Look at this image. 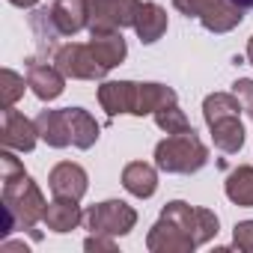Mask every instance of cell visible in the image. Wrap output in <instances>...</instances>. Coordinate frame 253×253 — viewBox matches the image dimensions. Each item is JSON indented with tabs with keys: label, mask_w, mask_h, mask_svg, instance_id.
<instances>
[{
	"label": "cell",
	"mask_w": 253,
	"mask_h": 253,
	"mask_svg": "<svg viewBox=\"0 0 253 253\" xmlns=\"http://www.w3.org/2000/svg\"><path fill=\"white\" fill-rule=\"evenodd\" d=\"M9 3H12V6H18V9H33L39 0H9Z\"/></svg>",
	"instance_id": "31"
},
{
	"label": "cell",
	"mask_w": 253,
	"mask_h": 253,
	"mask_svg": "<svg viewBox=\"0 0 253 253\" xmlns=\"http://www.w3.org/2000/svg\"><path fill=\"white\" fill-rule=\"evenodd\" d=\"M223 191H226V200L241 206V209H253V167L241 164L235 167L226 182H223Z\"/></svg>",
	"instance_id": "20"
},
{
	"label": "cell",
	"mask_w": 253,
	"mask_h": 253,
	"mask_svg": "<svg viewBox=\"0 0 253 253\" xmlns=\"http://www.w3.org/2000/svg\"><path fill=\"white\" fill-rule=\"evenodd\" d=\"M235 6H241V9H253V0H232Z\"/></svg>",
	"instance_id": "32"
},
{
	"label": "cell",
	"mask_w": 253,
	"mask_h": 253,
	"mask_svg": "<svg viewBox=\"0 0 253 253\" xmlns=\"http://www.w3.org/2000/svg\"><path fill=\"white\" fill-rule=\"evenodd\" d=\"M146 247L152 250V253H191L194 247H197V241L182 229V226H176L173 220H167V217H158V223L149 229V235H146Z\"/></svg>",
	"instance_id": "10"
},
{
	"label": "cell",
	"mask_w": 253,
	"mask_h": 253,
	"mask_svg": "<svg viewBox=\"0 0 253 253\" xmlns=\"http://www.w3.org/2000/svg\"><path fill=\"white\" fill-rule=\"evenodd\" d=\"M176 101V89L164 86V84H137V107L134 116H149L164 104Z\"/></svg>",
	"instance_id": "22"
},
{
	"label": "cell",
	"mask_w": 253,
	"mask_h": 253,
	"mask_svg": "<svg viewBox=\"0 0 253 253\" xmlns=\"http://www.w3.org/2000/svg\"><path fill=\"white\" fill-rule=\"evenodd\" d=\"M27 170H24V164L12 155V149H3L0 152V179L3 182H12V179H18V176H24Z\"/></svg>",
	"instance_id": "27"
},
{
	"label": "cell",
	"mask_w": 253,
	"mask_h": 253,
	"mask_svg": "<svg viewBox=\"0 0 253 253\" xmlns=\"http://www.w3.org/2000/svg\"><path fill=\"white\" fill-rule=\"evenodd\" d=\"M84 250H89V253H116V241H113V235L89 232V238L84 241Z\"/></svg>",
	"instance_id": "30"
},
{
	"label": "cell",
	"mask_w": 253,
	"mask_h": 253,
	"mask_svg": "<svg viewBox=\"0 0 253 253\" xmlns=\"http://www.w3.org/2000/svg\"><path fill=\"white\" fill-rule=\"evenodd\" d=\"M27 89V78H21L12 69L0 72V107H15V101L24 95Z\"/></svg>",
	"instance_id": "25"
},
{
	"label": "cell",
	"mask_w": 253,
	"mask_h": 253,
	"mask_svg": "<svg viewBox=\"0 0 253 253\" xmlns=\"http://www.w3.org/2000/svg\"><path fill=\"white\" fill-rule=\"evenodd\" d=\"M241 21H244V9L235 6L232 0H220L211 12H206V15L200 18V24H203L209 33H229V30H235Z\"/></svg>",
	"instance_id": "21"
},
{
	"label": "cell",
	"mask_w": 253,
	"mask_h": 253,
	"mask_svg": "<svg viewBox=\"0 0 253 253\" xmlns=\"http://www.w3.org/2000/svg\"><path fill=\"white\" fill-rule=\"evenodd\" d=\"M89 48L95 54V60L110 72L116 69L125 57H128V45L122 39V30H107V33H89Z\"/></svg>",
	"instance_id": "15"
},
{
	"label": "cell",
	"mask_w": 253,
	"mask_h": 253,
	"mask_svg": "<svg viewBox=\"0 0 253 253\" xmlns=\"http://www.w3.org/2000/svg\"><path fill=\"white\" fill-rule=\"evenodd\" d=\"M0 140H3L6 149H15V152H33V146H36V140H39L36 119L30 122L21 110H15V107H3V110H0Z\"/></svg>",
	"instance_id": "7"
},
{
	"label": "cell",
	"mask_w": 253,
	"mask_h": 253,
	"mask_svg": "<svg viewBox=\"0 0 253 253\" xmlns=\"http://www.w3.org/2000/svg\"><path fill=\"white\" fill-rule=\"evenodd\" d=\"M161 217H167V220H173L176 226H182V229L197 241V247L206 244V241H211V238L217 235V229H220V220H217V214H214L211 209H194V206H188V203H182V200L167 203V206L161 209Z\"/></svg>",
	"instance_id": "4"
},
{
	"label": "cell",
	"mask_w": 253,
	"mask_h": 253,
	"mask_svg": "<svg viewBox=\"0 0 253 253\" xmlns=\"http://www.w3.org/2000/svg\"><path fill=\"white\" fill-rule=\"evenodd\" d=\"M220 3V0H173V6L182 12V15H188V18H203L206 12H211L214 6Z\"/></svg>",
	"instance_id": "26"
},
{
	"label": "cell",
	"mask_w": 253,
	"mask_h": 253,
	"mask_svg": "<svg viewBox=\"0 0 253 253\" xmlns=\"http://www.w3.org/2000/svg\"><path fill=\"white\" fill-rule=\"evenodd\" d=\"M241 110L244 107H241V101H238L235 92H211L203 101V119H206V125H211V122H217L223 116H238Z\"/></svg>",
	"instance_id": "23"
},
{
	"label": "cell",
	"mask_w": 253,
	"mask_h": 253,
	"mask_svg": "<svg viewBox=\"0 0 253 253\" xmlns=\"http://www.w3.org/2000/svg\"><path fill=\"white\" fill-rule=\"evenodd\" d=\"M45 197L39 191V185L24 173L12 182H3V217H6V229H33L42 217H45Z\"/></svg>",
	"instance_id": "1"
},
{
	"label": "cell",
	"mask_w": 253,
	"mask_h": 253,
	"mask_svg": "<svg viewBox=\"0 0 253 253\" xmlns=\"http://www.w3.org/2000/svg\"><path fill=\"white\" fill-rule=\"evenodd\" d=\"M81 220H84V211H81L78 200H66V197H54V203H48L45 217H42V223L51 232H60V235L78 229Z\"/></svg>",
	"instance_id": "16"
},
{
	"label": "cell",
	"mask_w": 253,
	"mask_h": 253,
	"mask_svg": "<svg viewBox=\"0 0 253 253\" xmlns=\"http://www.w3.org/2000/svg\"><path fill=\"white\" fill-rule=\"evenodd\" d=\"M54 66L66 78H75V81H101L107 75V69L95 60L92 48L89 45H81V42L60 45L54 51Z\"/></svg>",
	"instance_id": "5"
},
{
	"label": "cell",
	"mask_w": 253,
	"mask_h": 253,
	"mask_svg": "<svg viewBox=\"0 0 253 253\" xmlns=\"http://www.w3.org/2000/svg\"><path fill=\"white\" fill-rule=\"evenodd\" d=\"M48 188H51L54 197H66V200H78V203H81V197H84L86 188H89V176H86V170H84L81 164H75V161H60V164L48 173Z\"/></svg>",
	"instance_id": "9"
},
{
	"label": "cell",
	"mask_w": 253,
	"mask_h": 253,
	"mask_svg": "<svg viewBox=\"0 0 253 253\" xmlns=\"http://www.w3.org/2000/svg\"><path fill=\"white\" fill-rule=\"evenodd\" d=\"M134 33L143 45H152L158 42L164 33H167V9L152 3V0H146V3H140L137 15H134Z\"/></svg>",
	"instance_id": "14"
},
{
	"label": "cell",
	"mask_w": 253,
	"mask_h": 253,
	"mask_svg": "<svg viewBox=\"0 0 253 253\" xmlns=\"http://www.w3.org/2000/svg\"><path fill=\"white\" fill-rule=\"evenodd\" d=\"M232 92L238 95V101H241L244 113L253 119V81H250V78H238V81L232 84Z\"/></svg>",
	"instance_id": "29"
},
{
	"label": "cell",
	"mask_w": 253,
	"mask_h": 253,
	"mask_svg": "<svg viewBox=\"0 0 253 253\" xmlns=\"http://www.w3.org/2000/svg\"><path fill=\"white\" fill-rule=\"evenodd\" d=\"M122 188L137 200H149L158 191V170L146 161H131L122 170Z\"/></svg>",
	"instance_id": "13"
},
{
	"label": "cell",
	"mask_w": 253,
	"mask_h": 253,
	"mask_svg": "<svg viewBox=\"0 0 253 253\" xmlns=\"http://www.w3.org/2000/svg\"><path fill=\"white\" fill-rule=\"evenodd\" d=\"M155 125L161 131H167V134H182V131H191V122H188V116H185V110L173 101V104H164V107H158L155 113Z\"/></svg>",
	"instance_id": "24"
},
{
	"label": "cell",
	"mask_w": 253,
	"mask_h": 253,
	"mask_svg": "<svg viewBox=\"0 0 253 253\" xmlns=\"http://www.w3.org/2000/svg\"><path fill=\"white\" fill-rule=\"evenodd\" d=\"M66 116H69L72 146H78V149H92L101 128H98V122L89 116V110H84V107H66Z\"/></svg>",
	"instance_id": "19"
},
{
	"label": "cell",
	"mask_w": 253,
	"mask_h": 253,
	"mask_svg": "<svg viewBox=\"0 0 253 253\" xmlns=\"http://www.w3.org/2000/svg\"><path fill=\"white\" fill-rule=\"evenodd\" d=\"M27 86L33 89L36 98L42 101H54L63 95L66 89V75L51 66V63H42V60H27Z\"/></svg>",
	"instance_id": "11"
},
{
	"label": "cell",
	"mask_w": 253,
	"mask_h": 253,
	"mask_svg": "<svg viewBox=\"0 0 253 253\" xmlns=\"http://www.w3.org/2000/svg\"><path fill=\"white\" fill-rule=\"evenodd\" d=\"M140 0H89V33L134 27Z\"/></svg>",
	"instance_id": "6"
},
{
	"label": "cell",
	"mask_w": 253,
	"mask_h": 253,
	"mask_svg": "<svg viewBox=\"0 0 253 253\" xmlns=\"http://www.w3.org/2000/svg\"><path fill=\"white\" fill-rule=\"evenodd\" d=\"M209 131H211V140H214V146L220 152H226V155L241 152V146H244V125H241L238 116H223V119L211 122Z\"/></svg>",
	"instance_id": "18"
},
{
	"label": "cell",
	"mask_w": 253,
	"mask_h": 253,
	"mask_svg": "<svg viewBox=\"0 0 253 253\" xmlns=\"http://www.w3.org/2000/svg\"><path fill=\"white\" fill-rule=\"evenodd\" d=\"M36 128H39V137H42L51 149H66V146L72 143L66 107H63V110H42V113L36 116Z\"/></svg>",
	"instance_id": "17"
},
{
	"label": "cell",
	"mask_w": 253,
	"mask_h": 253,
	"mask_svg": "<svg viewBox=\"0 0 253 253\" xmlns=\"http://www.w3.org/2000/svg\"><path fill=\"white\" fill-rule=\"evenodd\" d=\"M57 36H75L89 27V0H54L51 9H42Z\"/></svg>",
	"instance_id": "8"
},
{
	"label": "cell",
	"mask_w": 253,
	"mask_h": 253,
	"mask_svg": "<svg viewBox=\"0 0 253 253\" xmlns=\"http://www.w3.org/2000/svg\"><path fill=\"white\" fill-rule=\"evenodd\" d=\"M232 244L244 253H253V220H241L232 229Z\"/></svg>",
	"instance_id": "28"
},
{
	"label": "cell",
	"mask_w": 253,
	"mask_h": 253,
	"mask_svg": "<svg viewBox=\"0 0 253 253\" xmlns=\"http://www.w3.org/2000/svg\"><path fill=\"white\" fill-rule=\"evenodd\" d=\"M247 63H250V66H253V36H250V39H247Z\"/></svg>",
	"instance_id": "33"
},
{
	"label": "cell",
	"mask_w": 253,
	"mask_h": 253,
	"mask_svg": "<svg viewBox=\"0 0 253 253\" xmlns=\"http://www.w3.org/2000/svg\"><path fill=\"white\" fill-rule=\"evenodd\" d=\"M209 164V146L197 137V131H182V134H170L167 140H161L155 146V167L161 173H173V176H191L197 170H203Z\"/></svg>",
	"instance_id": "2"
},
{
	"label": "cell",
	"mask_w": 253,
	"mask_h": 253,
	"mask_svg": "<svg viewBox=\"0 0 253 253\" xmlns=\"http://www.w3.org/2000/svg\"><path fill=\"white\" fill-rule=\"evenodd\" d=\"M84 223L95 235H128L137 223V211L122 200H104L84 211Z\"/></svg>",
	"instance_id": "3"
},
{
	"label": "cell",
	"mask_w": 253,
	"mask_h": 253,
	"mask_svg": "<svg viewBox=\"0 0 253 253\" xmlns=\"http://www.w3.org/2000/svg\"><path fill=\"white\" fill-rule=\"evenodd\" d=\"M98 104H101V110H107V116H119V113L134 116L137 84L134 81H104L98 86Z\"/></svg>",
	"instance_id": "12"
}]
</instances>
